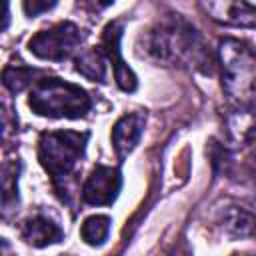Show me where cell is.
Listing matches in <instances>:
<instances>
[{
    "instance_id": "3",
    "label": "cell",
    "mask_w": 256,
    "mask_h": 256,
    "mask_svg": "<svg viewBox=\"0 0 256 256\" xmlns=\"http://www.w3.org/2000/svg\"><path fill=\"white\" fill-rule=\"evenodd\" d=\"M28 106L38 116L76 120L90 112L92 100L84 88L56 76H44L30 88Z\"/></svg>"
},
{
    "instance_id": "12",
    "label": "cell",
    "mask_w": 256,
    "mask_h": 256,
    "mask_svg": "<svg viewBox=\"0 0 256 256\" xmlns=\"http://www.w3.org/2000/svg\"><path fill=\"white\" fill-rule=\"evenodd\" d=\"M222 228L234 238H248L256 234V218L238 206H230L222 214Z\"/></svg>"
},
{
    "instance_id": "6",
    "label": "cell",
    "mask_w": 256,
    "mask_h": 256,
    "mask_svg": "<svg viewBox=\"0 0 256 256\" xmlns=\"http://www.w3.org/2000/svg\"><path fill=\"white\" fill-rule=\"evenodd\" d=\"M122 190V172L116 166L98 164L82 186V200L90 206H110Z\"/></svg>"
},
{
    "instance_id": "9",
    "label": "cell",
    "mask_w": 256,
    "mask_h": 256,
    "mask_svg": "<svg viewBox=\"0 0 256 256\" xmlns=\"http://www.w3.org/2000/svg\"><path fill=\"white\" fill-rule=\"evenodd\" d=\"M144 124H146V114L144 112H130L124 114L122 118H118V122L112 128V148L118 156V160L122 162L140 142V136L144 132Z\"/></svg>"
},
{
    "instance_id": "8",
    "label": "cell",
    "mask_w": 256,
    "mask_h": 256,
    "mask_svg": "<svg viewBox=\"0 0 256 256\" xmlns=\"http://www.w3.org/2000/svg\"><path fill=\"white\" fill-rule=\"evenodd\" d=\"M198 4L218 24L256 28V6L244 0H198Z\"/></svg>"
},
{
    "instance_id": "7",
    "label": "cell",
    "mask_w": 256,
    "mask_h": 256,
    "mask_svg": "<svg viewBox=\"0 0 256 256\" xmlns=\"http://www.w3.org/2000/svg\"><path fill=\"white\" fill-rule=\"evenodd\" d=\"M122 32H124V22L120 20L108 22L102 32V46H104L106 58L112 62V72L118 88L124 92H134L138 88V78L122 58V48H120Z\"/></svg>"
},
{
    "instance_id": "13",
    "label": "cell",
    "mask_w": 256,
    "mask_h": 256,
    "mask_svg": "<svg viewBox=\"0 0 256 256\" xmlns=\"http://www.w3.org/2000/svg\"><path fill=\"white\" fill-rule=\"evenodd\" d=\"M76 72L92 82H106V54L90 48L76 58Z\"/></svg>"
},
{
    "instance_id": "19",
    "label": "cell",
    "mask_w": 256,
    "mask_h": 256,
    "mask_svg": "<svg viewBox=\"0 0 256 256\" xmlns=\"http://www.w3.org/2000/svg\"><path fill=\"white\" fill-rule=\"evenodd\" d=\"M2 6H4V24H2V30L8 28V20H10V12H8V0H2Z\"/></svg>"
},
{
    "instance_id": "15",
    "label": "cell",
    "mask_w": 256,
    "mask_h": 256,
    "mask_svg": "<svg viewBox=\"0 0 256 256\" xmlns=\"http://www.w3.org/2000/svg\"><path fill=\"white\" fill-rule=\"evenodd\" d=\"M110 216H104V214H94V216H88L82 226H80V236L82 240L88 244V246H100L104 244V240L108 238V232H110Z\"/></svg>"
},
{
    "instance_id": "5",
    "label": "cell",
    "mask_w": 256,
    "mask_h": 256,
    "mask_svg": "<svg viewBox=\"0 0 256 256\" xmlns=\"http://www.w3.org/2000/svg\"><path fill=\"white\" fill-rule=\"evenodd\" d=\"M82 42V32L74 22H58L46 30L36 32L28 40V50L42 60L62 62L70 58Z\"/></svg>"
},
{
    "instance_id": "11",
    "label": "cell",
    "mask_w": 256,
    "mask_h": 256,
    "mask_svg": "<svg viewBox=\"0 0 256 256\" xmlns=\"http://www.w3.org/2000/svg\"><path fill=\"white\" fill-rule=\"evenodd\" d=\"M226 130L234 144H244L256 132V116L248 106H234L226 118Z\"/></svg>"
},
{
    "instance_id": "1",
    "label": "cell",
    "mask_w": 256,
    "mask_h": 256,
    "mask_svg": "<svg viewBox=\"0 0 256 256\" xmlns=\"http://www.w3.org/2000/svg\"><path fill=\"white\" fill-rule=\"evenodd\" d=\"M144 52L170 66H186L212 74V62L200 32L180 14L158 20L144 36Z\"/></svg>"
},
{
    "instance_id": "16",
    "label": "cell",
    "mask_w": 256,
    "mask_h": 256,
    "mask_svg": "<svg viewBox=\"0 0 256 256\" xmlns=\"http://www.w3.org/2000/svg\"><path fill=\"white\" fill-rule=\"evenodd\" d=\"M18 170L20 162H8L2 170V206L8 212L12 204L18 202Z\"/></svg>"
},
{
    "instance_id": "10",
    "label": "cell",
    "mask_w": 256,
    "mask_h": 256,
    "mask_svg": "<svg viewBox=\"0 0 256 256\" xmlns=\"http://www.w3.org/2000/svg\"><path fill=\"white\" fill-rule=\"evenodd\" d=\"M20 236L26 244H30L34 248H44L50 244H58L64 238V232L52 218H48L44 214H36V216H30L28 220H24V224L20 228Z\"/></svg>"
},
{
    "instance_id": "18",
    "label": "cell",
    "mask_w": 256,
    "mask_h": 256,
    "mask_svg": "<svg viewBox=\"0 0 256 256\" xmlns=\"http://www.w3.org/2000/svg\"><path fill=\"white\" fill-rule=\"evenodd\" d=\"M88 4H92L96 10H102V8H108L114 4V0H86Z\"/></svg>"
},
{
    "instance_id": "4",
    "label": "cell",
    "mask_w": 256,
    "mask_h": 256,
    "mask_svg": "<svg viewBox=\"0 0 256 256\" xmlns=\"http://www.w3.org/2000/svg\"><path fill=\"white\" fill-rule=\"evenodd\" d=\"M88 136V132L76 130H52L40 134L38 160L56 186L72 174L78 160L84 156Z\"/></svg>"
},
{
    "instance_id": "2",
    "label": "cell",
    "mask_w": 256,
    "mask_h": 256,
    "mask_svg": "<svg viewBox=\"0 0 256 256\" xmlns=\"http://www.w3.org/2000/svg\"><path fill=\"white\" fill-rule=\"evenodd\" d=\"M222 90L232 106H250L256 96V52L238 38H222L216 48Z\"/></svg>"
},
{
    "instance_id": "14",
    "label": "cell",
    "mask_w": 256,
    "mask_h": 256,
    "mask_svg": "<svg viewBox=\"0 0 256 256\" xmlns=\"http://www.w3.org/2000/svg\"><path fill=\"white\" fill-rule=\"evenodd\" d=\"M42 72L36 70V68H28V66H22V64H8L2 72V82L4 86L12 92V94H18L22 92L26 86L34 84L36 76H40Z\"/></svg>"
},
{
    "instance_id": "17",
    "label": "cell",
    "mask_w": 256,
    "mask_h": 256,
    "mask_svg": "<svg viewBox=\"0 0 256 256\" xmlns=\"http://www.w3.org/2000/svg\"><path fill=\"white\" fill-rule=\"evenodd\" d=\"M58 4V0H22V8H24V14L28 18H36L48 10H52L54 6Z\"/></svg>"
}]
</instances>
